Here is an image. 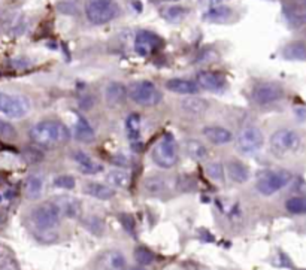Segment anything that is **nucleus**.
Segmentation results:
<instances>
[{
	"label": "nucleus",
	"instance_id": "f257e3e1",
	"mask_svg": "<svg viewBox=\"0 0 306 270\" xmlns=\"http://www.w3.org/2000/svg\"><path fill=\"white\" fill-rule=\"evenodd\" d=\"M30 139L40 148H54L66 142L69 137L68 129L58 121H39L30 129Z\"/></svg>",
	"mask_w": 306,
	"mask_h": 270
},
{
	"label": "nucleus",
	"instance_id": "f03ea898",
	"mask_svg": "<svg viewBox=\"0 0 306 270\" xmlns=\"http://www.w3.org/2000/svg\"><path fill=\"white\" fill-rule=\"evenodd\" d=\"M85 17L94 26L111 23L119 15V6L115 0H85Z\"/></svg>",
	"mask_w": 306,
	"mask_h": 270
},
{
	"label": "nucleus",
	"instance_id": "7ed1b4c3",
	"mask_svg": "<svg viewBox=\"0 0 306 270\" xmlns=\"http://www.w3.org/2000/svg\"><path fill=\"white\" fill-rule=\"evenodd\" d=\"M127 97L139 106H155L161 101V93L151 81H136L130 84Z\"/></svg>",
	"mask_w": 306,
	"mask_h": 270
},
{
	"label": "nucleus",
	"instance_id": "20e7f679",
	"mask_svg": "<svg viewBox=\"0 0 306 270\" xmlns=\"http://www.w3.org/2000/svg\"><path fill=\"white\" fill-rule=\"evenodd\" d=\"M32 111V101L29 97L12 93H0V112L12 119L24 118Z\"/></svg>",
	"mask_w": 306,
	"mask_h": 270
},
{
	"label": "nucleus",
	"instance_id": "39448f33",
	"mask_svg": "<svg viewBox=\"0 0 306 270\" xmlns=\"http://www.w3.org/2000/svg\"><path fill=\"white\" fill-rule=\"evenodd\" d=\"M153 161L161 169H170L178 161V151H176V142L172 135H165L153 148L151 152Z\"/></svg>",
	"mask_w": 306,
	"mask_h": 270
},
{
	"label": "nucleus",
	"instance_id": "423d86ee",
	"mask_svg": "<svg viewBox=\"0 0 306 270\" xmlns=\"http://www.w3.org/2000/svg\"><path fill=\"white\" fill-rule=\"evenodd\" d=\"M291 173L289 170L278 169V170H268L258 175L255 188L260 194L263 196H272L282 190L285 185H289L291 181Z\"/></svg>",
	"mask_w": 306,
	"mask_h": 270
},
{
	"label": "nucleus",
	"instance_id": "0eeeda50",
	"mask_svg": "<svg viewBox=\"0 0 306 270\" xmlns=\"http://www.w3.org/2000/svg\"><path fill=\"white\" fill-rule=\"evenodd\" d=\"M300 147V136L297 132L291 129H279L271 136V150L273 154L284 157L289 155L294 151H297Z\"/></svg>",
	"mask_w": 306,
	"mask_h": 270
},
{
	"label": "nucleus",
	"instance_id": "6e6552de",
	"mask_svg": "<svg viewBox=\"0 0 306 270\" xmlns=\"http://www.w3.org/2000/svg\"><path fill=\"white\" fill-rule=\"evenodd\" d=\"M61 218L58 206L54 202H47L34 207L32 212V221L36 228L42 232H48L54 228Z\"/></svg>",
	"mask_w": 306,
	"mask_h": 270
},
{
	"label": "nucleus",
	"instance_id": "1a4fd4ad",
	"mask_svg": "<svg viewBox=\"0 0 306 270\" xmlns=\"http://www.w3.org/2000/svg\"><path fill=\"white\" fill-rule=\"evenodd\" d=\"M264 137L260 129L257 127H245L239 135H238V150L245 154L251 155L258 152L263 148Z\"/></svg>",
	"mask_w": 306,
	"mask_h": 270
},
{
	"label": "nucleus",
	"instance_id": "9d476101",
	"mask_svg": "<svg viewBox=\"0 0 306 270\" xmlns=\"http://www.w3.org/2000/svg\"><path fill=\"white\" fill-rule=\"evenodd\" d=\"M285 91L279 84L275 82H261L257 84L251 91V99L257 103V105L266 106L272 105L275 101H279L284 97Z\"/></svg>",
	"mask_w": 306,
	"mask_h": 270
},
{
	"label": "nucleus",
	"instance_id": "9b49d317",
	"mask_svg": "<svg viewBox=\"0 0 306 270\" xmlns=\"http://www.w3.org/2000/svg\"><path fill=\"white\" fill-rule=\"evenodd\" d=\"M163 45V40L158 34L150 30H139L135 37V51L140 57H148Z\"/></svg>",
	"mask_w": 306,
	"mask_h": 270
},
{
	"label": "nucleus",
	"instance_id": "f8f14e48",
	"mask_svg": "<svg viewBox=\"0 0 306 270\" xmlns=\"http://www.w3.org/2000/svg\"><path fill=\"white\" fill-rule=\"evenodd\" d=\"M196 79H197L196 84L199 85V88H203L211 93H221L227 87V82L224 79V76L217 72H211V70L199 72Z\"/></svg>",
	"mask_w": 306,
	"mask_h": 270
},
{
	"label": "nucleus",
	"instance_id": "ddd939ff",
	"mask_svg": "<svg viewBox=\"0 0 306 270\" xmlns=\"http://www.w3.org/2000/svg\"><path fill=\"white\" fill-rule=\"evenodd\" d=\"M58 209L61 217H66L70 219H78L83 214V206H81V202L72 196H61L54 202Z\"/></svg>",
	"mask_w": 306,
	"mask_h": 270
},
{
	"label": "nucleus",
	"instance_id": "4468645a",
	"mask_svg": "<svg viewBox=\"0 0 306 270\" xmlns=\"http://www.w3.org/2000/svg\"><path fill=\"white\" fill-rule=\"evenodd\" d=\"M166 90L175 94H182V96H191L199 91V85L196 82L190 79H182V78H172L166 82Z\"/></svg>",
	"mask_w": 306,
	"mask_h": 270
},
{
	"label": "nucleus",
	"instance_id": "2eb2a0df",
	"mask_svg": "<svg viewBox=\"0 0 306 270\" xmlns=\"http://www.w3.org/2000/svg\"><path fill=\"white\" fill-rule=\"evenodd\" d=\"M73 160L79 166L81 172L85 173V175H96V173H100L102 170H103V166H102L100 163H97L94 158H91L84 151L73 152Z\"/></svg>",
	"mask_w": 306,
	"mask_h": 270
},
{
	"label": "nucleus",
	"instance_id": "dca6fc26",
	"mask_svg": "<svg viewBox=\"0 0 306 270\" xmlns=\"http://www.w3.org/2000/svg\"><path fill=\"white\" fill-rule=\"evenodd\" d=\"M181 109L190 117H202L209 109V103L200 97H188L181 101Z\"/></svg>",
	"mask_w": 306,
	"mask_h": 270
},
{
	"label": "nucleus",
	"instance_id": "f3484780",
	"mask_svg": "<svg viewBox=\"0 0 306 270\" xmlns=\"http://www.w3.org/2000/svg\"><path fill=\"white\" fill-rule=\"evenodd\" d=\"M203 136H205L211 143L215 145H226L233 140V133L221 126H208L203 129Z\"/></svg>",
	"mask_w": 306,
	"mask_h": 270
},
{
	"label": "nucleus",
	"instance_id": "a211bd4d",
	"mask_svg": "<svg viewBox=\"0 0 306 270\" xmlns=\"http://www.w3.org/2000/svg\"><path fill=\"white\" fill-rule=\"evenodd\" d=\"M84 191L87 196L99 199V200H111L115 196V188L109 184H100V182H88L84 186Z\"/></svg>",
	"mask_w": 306,
	"mask_h": 270
},
{
	"label": "nucleus",
	"instance_id": "6ab92c4d",
	"mask_svg": "<svg viewBox=\"0 0 306 270\" xmlns=\"http://www.w3.org/2000/svg\"><path fill=\"white\" fill-rule=\"evenodd\" d=\"M105 99L112 106L121 105L127 99V87L121 82H111L105 88Z\"/></svg>",
	"mask_w": 306,
	"mask_h": 270
},
{
	"label": "nucleus",
	"instance_id": "aec40b11",
	"mask_svg": "<svg viewBox=\"0 0 306 270\" xmlns=\"http://www.w3.org/2000/svg\"><path fill=\"white\" fill-rule=\"evenodd\" d=\"M227 172H229L230 179L236 184H245L250 178L248 168L239 160H230L227 163Z\"/></svg>",
	"mask_w": 306,
	"mask_h": 270
},
{
	"label": "nucleus",
	"instance_id": "412c9836",
	"mask_svg": "<svg viewBox=\"0 0 306 270\" xmlns=\"http://www.w3.org/2000/svg\"><path fill=\"white\" fill-rule=\"evenodd\" d=\"M44 191V179L39 175H32L27 178L26 181V186H24V193L29 199L34 200L42 196Z\"/></svg>",
	"mask_w": 306,
	"mask_h": 270
},
{
	"label": "nucleus",
	"instance_id": "4be33fe9",
	"mask_svg": "<svg viewBox=\"0 0 306 270\" xmlns=\"http://www.w3.org/2000/svg\"><path fill=\"white\" fill-rule=\"evenodd\" d=\"M73 133H75V137L78 140H81V142H91L94 139V136H96L93 127L90 126V122L85 118H83V117L78 118V121L75 124Z\"/></svg>",
	"mask_w": 306,
	"mask_h": 270
},
{
	"label": "nucleus",
	"instance_id": "5701e85b",
	"mask_svg": "<svg viewBox=\"0 0 306 270\" xmlns=\"http://www.w3.org/2000/svg\"><path fill=\"white\" fill-rule=\"evenodd\" d=\"M103 266L108 270H124L127 266L126 257L119 251H109L103 255Z\"/></svg>",
	"mask_w": 306,
	"mask_h": 270
},
{
	"label": "nucleus",
	"instance_id": "b1692460",
	"mask_svg": "<svg viewBox=\"0 0 306 270\" xmlns=\"http://www.w3.org/2000/svg\"><path fill=\"white\" fill-rule=\"evenodd\" d=\"M284 57L287 60H294V61H302L306 60V45L303 42H291L282 51Z\"/></svg>",
	"mask_w": 306,
	"mask_h": 270
},
{
	"label": "nucleus",
	"instance_id": "393cba45",
	"mask_svg": "<svg viewBox=\"0 0 306 270\" xmlns=\"http://www.w3.org/2000/svg\"><path fill=\"white\" fill-rule=\"evenodd\" d=\"M232 17V9L229 6H212L206 14L205 18L206 21H212V23H224Z\"/></svg>",
	"mask_w": 306,
	"mask_h": 270
},
{
	"label": "nucleus",
	"instance_id": "a878e982",
	"mask_svg": "<svg viewBox=\"0 0 306 270\" xmlns=\"http://www.w3.org/2000/svg\"><path fill=\"white\" fill-rule=\"evenodd\" d=\"M186 150H187V154H188L193 160H196V161L205 160L206 155H208L206 147H205V145H203L200 140H197V139H190V140H187V143H186Z\"/></svg>",
	"mask_w": 306,
	"mask_h": 270
},
{
	"label": "nucleus",
	"instance_id": "bb28decb",
	"mask_svg": "<svg viewBox=\"0 0 306 270\" xmlns=\"http://www.w3.org/2000/svg\"><path fill=\"white\" fill-rule=\"evenodd\" d=\"M106 181L111 186H117V188H126L130 184V175L126 170L114 169L106 175Z\"/></svg>",
	"mask_w": 306,
	"mask_h": 270
},
{
	"label": "nucleus",
	"instance_id": "cd10ccee",
	"mask_svg": "<svg viewBox=\"0 0 306 270\" xmlns=\"http://www.w3.org/2000/svg\"><path fill=\"white\" fill-rule=\"evenodd\" d=\"M126 129L127 136L133 143L140 140V117L137 114L129 115V118L126 119Z\"/></svg>",
	"mask_w": 306,
	"mask_h": 270
},
{
	"label": "nucleus",
	"instance_id": "c85d7f7f",
	"mask_svg": "<svg viewBox=\"0 0 306 270\" xmlns=\"http://www.w3.org/2000/svg\"><path fill=\"white\" fill-rule=\"evenodd\" d=\"M163 17H165L168 21L170 23H178L181 19H184L188 14V9H186L184 6H169L165 11L161 12Z\"/></svg>",
	"mask_w": 306,
	"mask_h": 270
},
{
	"label": "nucleus",
	"instance_id": "c756f323",
	"mask_svg": "<svg viewBox=\"0 0 306 270\" xmlns=\"http://www.w3.org/2000/svg\"><path fill=\"white\" fill-rule=\"evenodd\" d=\"M285 209H287L290 214H306V197H291L285 202Z\"/></svg>",
	"mask_w": 306,
	"mask_h": 270
},
{
	"label": "nucleus",
	"instance_id": "7c9ffc66",
	"mask_svg": "<svg viewBox=\"0 0 306 270\" xmlns=\"http://www.w3.org/2000/svg\"><path fill=\"white\" fill-rule=\"evenodd\" d=\"M84 225H85V228L90 232V233H93V235H102L103 233V230H105V224H103V221H102V218H99V217H96V215H90V217H87L85 219H84Z\"/></svg>",
	"mask_w": 306,
	"mask_h": 270
},
{
	"label": "nucleus",
	"instance_id": "2f4dec72",
	"mask_svg": "<svg viewBox=\"0 0 306 270\" xmlns=\"http://www.w3.org/2000/svg\"><path fill=\"white\" fill-rule=\"evenodd\" d=\"M206 173H208V176H209L212 181L220 182V184H222L224 179H226V176H224V168H222V164L218 163V161H212V163L208 164Z\"/></svg>",
	"mask_w": 306,
	"mask_h": 270
},
{
	"label": "nucleus",
	"instance_id": "473e14b6",
	"mask_svg": "<svg viewBox=\"0 0 306 270\" xmlns=\"http://www.w3.org/2000/svg\"><path fill=\"white\" fill-rule=\"evenodd\" d=\"M145 188L151 193V194H158L161 193L163 190L166 188V181L160 178V176H153V178H148L145 181Z\"/></svg>",
	"mask_w": 306,
	"mask_h": 270
},
{
	"label": "nucleus",
	"instance_id": "72a5a7b5",
	"mask_svg": "<svg viewBox=\"0 0 306 270\" xmlns=\"http://www.w3.org/2000/svg\"><path fill=\"white\" fill-rule=\"evenodd\" d=\"M135 260L139 266H150L154 261V254L147 248H136L135 251Z\"/></svg>",
	"mask_w": 306,
	"mask_h": 270
},
{
	"label": "nucleus",
	"instance_id": "f704fd0d",
	"mask_svg": "<svg viewBox=\"0 0 306 270\" xmlns=\"http://www.w3.org/2000/svg\"><path fill=\"white\" fill-rule=\"evenodd\" d=\"M18 136L17 133V129L12 126L11 122L8 121H3V119H0V139H3V140H15Z\"/></svg>",
	"mask_w": 306,
	"mask_h": 270
},
{
	"label": "nucleus",
	"instance_id": "c9c22d12",
	"mask_svg": "<svg viewBox=\"0 0 306 270\" xmlns=\"http://www.w3.org/2000/svg\"><path fill=\"white\" fill-rule=\"evenodd\" d=\"M54 185L57 186V188H63V190H72L75 188V178L70 176V175H60L54 179Z\"/></svg>",
	"mask_w": 306,
	"mask_h": 270
},
{
	"label": "nucleus",
	"instance_id": "e433bc0d",
	"mask_svg": "<svg viewBox=\"0 0 306 270\" xmlns=\"http://www.w3.org/2000/svg\"><path fill=\"white\" fill-rule=\"evenodd\" d=\"M121 221H122V224L126 225L127 232H133V219H132V217H127V215H124V217L121 218Z\"/></svg>",
	"mask_w": 306,
	"mask_h": 270
},
{
	"label": "nucleus",
	"instance_id": "4c0bfd02",
	"mask_svg": "<svg viewBox=\"0 0 306 270\" xmlns=\"http://www.w3.org/2000/svg\"><path fill=\"white\" fill-rule=\"evenodd\" d=\"M222 2V0H209V3L211 5H218V3H221Z\"/></svg>",
	"mask_w": 306,
	"mask_h": 270
},
{
	"label": "nucleus",
	"instance_id": "58836bf2",
	"mask_svg": "<svg viewBox=\"0 0 306 270\" xmlns=\"http://www.w3.org/2000/svg\"><path fill=\"white\" fill-rule=\"evenodd\" d=\"M300 19H302V21H303V23H306V15H303V17H302Z\"/></svg>",
	"mask_w": 306,
	"mask_h": 270
},
{
	"label": "nucleus",
	"instance_id": "ea45409f",
	"mask_svg": "<svg viewBox=\"0 0 306 270\" xmlns=\"http://www.w3.org/2000/svg\"><path fill=\"white\" fill-rule=\"evenodd\" d=\"M165 2H178V0H165Z\"/></svg>",
	"mask_w": 306,
	"mask_h": 270
},
{
	"label": "nucleus",
	"instance_id": "a19ab883",
	"mask_svg": "<svg viewBox=\"0 0 306 270\" xmlns=\"http://www.w3.org/2000/svg\"><path fill=\"white\" fill-rule=\"evenodd\" d=\"M130 270H144V269H130Z\"/></svg>",
	"mask_w": 306,
	"mask_h": 270
},
{
	"label": "nucleus",
	"instance_id": "79ce46f5",
	"mask_svg": "<svg viewBox=\"0 0 306 270\" xmlns=\"http://www.w3.org/2000/svg\"><path fill=\"white\" fill-rule=\"evenodd\" d=\"M305 3H306V0H305Z\"/></svg>",
	"mask_w": 306,
	"mask_h": 270
}]
</instances>
